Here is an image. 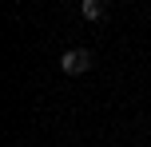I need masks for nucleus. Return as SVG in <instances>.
Returning a JSON list of instances; mask_svg holds the SVG:
<instances>
[{
	"mask_svg": "<svg viewBox=\"0 0 151 147\" xmlns=\"http://www.w3.org/2000/svg\"><path fill=\"white\" fill-rule=\"evenodd\" d=\"M60 68H64V76H83V72L91 68V52L88 48H72V52H64Z\"/></svg>",
	"mask_w": 151,
	"mask_h": 147,
	"instance_id": "obj_1",
	"label": "nucleus"
},
{
	"mask_svg": "<svg viewBox=\"0 0 151 147\" xmlns=\"http://www.w3.org/2000/svg\"><path fill=\"white\" fill-rule=\"evenodd\" d=\"M80 16H83V20H99V16H104V0H83V4H80Z\"/></svg>",
	"mask_w": 151,
	"mask_h": 147,
	"instance_id": "obj_2",
	"label": "nucleus"
}]
</instances>
